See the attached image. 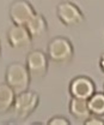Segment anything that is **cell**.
<instances>
[{"label":"cell","mask_w":104,"mask_h":125,"mask_svg":"<svg viewBox=\"0 0 104 125\" xmlns=\"http://www.w3.org/2000/svg\"><path fill=\"white\" fill-rule=\"evenodd\" d=\"M25 66L31 78H43L49 70V58L47 53L41 49H30L25 57Z\"/></svg>","instance_id":"5"},{"label":"cell","mask_w":104,"mask_h":125,"mask_svg":"<svg viewBox=\"0 0 104 125\" xmlns=\"http://www.w3.org/2000/svg\"><path fill=\"white\" fill-rule=\"evenodd\" d=\"M47 55L49 60L59 65H66L74 57V47L69 39L65 36H55L47 45Z\"/></svg>","instance_id":"1"},{"label":"cell","mask_w":104,"mask_h":125,"mask_svg":"<svg viewBox=\"0 0 104 125\" xmlns=\"http://www.w3.org/2000/svg\"><path fill=\"white\" fill-rule=\"evenodd\" d=\"M87 105L91 114L104 115V92H95L87 99Z\"/></svg>","instance_id":"12"},{"label":"cell","mask_w":104,"mask_h":125,"mask_svg":"<svg viewBox=\"0 0 104 125\" xmlns=\"http://www.w3.org/2000/svg\"><path fill=\"white\" fill-rule=\"evenodd\" d=\"M9 45L16 51H29L32 47L34 40L24 25L12 24L6 32Z\"/></svg>","instance_id":"7"},{"label":"cell","mask_w":104,"mask_h":125,"mask_svg":"<svg viewBox=\"0 0 104 125\" xmlns=\"http://www.w3.org/2000/svg\"><path fill=\"white\" fill-rule=\"evenodd\" d=\"M47 124H49V125H69L71 122H69L66 117H63V115H54V117H52V118L47 122Z\"/></svg>","instance_id":"13"},{"label":"cell","mask_w":104,"mask_h":125,"mask_svg":"<svg viewBox=\"0 0 104 125\" xmlns=\"http://www.w3.org/2000/svg\"><path fill=\"white\" fill-rule=\"evenodd\" d=\"M40 106V95L34 90H25L16 94L12 111L18 120H25Z\"/></svg>","instance_id":"3"},{"label":"cell","mask_w":104,"mask_h":125,"mask_svg":"<svg viewBox=\"0 0 104 125\" xmlns=\"http://www.w3.org/2000/svg\"><path fill=\"white\" fill-rule=\"evenodd\" d=\"M16 93L6 83H0V114H5L13 108Z\"/></svg>","instance_id":"11"},{"label":"cell","mask_w":104,"mask_h":125,"mask_svg":"<svg viewBox=\"0 0 104 125\" xmlns=\"http://www.w3.org/2000/svg\"><path fill=\"white\" fill-rule=\"evenodd\" d=\"M36 10L29 0H13L9 7V16L16 25H26L32 17L36 15Z\"/></svg>","instance_id":"6"},{"label":"cell","mask_w":104,"mask_h":125,"mask_svg":"<svg viewBox=\"0 0 104 125\" xmlns=\"http://www.w3.org/2000/svg\"><path fill=\"white\" fill-rule=\"evenodd\" d=\"M99 67H101V70L104 72V53L101 55V58H99Z\"/></svg>","instance_id":"15"},{"label":"cell","mask_w":104,"mask_h":125,"mask_svg":"<svg viewBox=\"0 0 104 125\" xmlns=\"http://www.w3.org/2000/svg\"><path fill=\"white\" fill-rule=\"evenodd\" d=\"M25 28L30 32V35H31L34 41L42 40L47 35L48 30H49L48 22H47L45 17L42 13H38V12L32 17V19L25 25Z\"/></svg>","instance_id":"9"},{"label":"cell","mask_w":104,"mask_h":125,"mask_svg":"<svg viewBox=\"0 0 104 125\" xmlns=\"http://www.w3.org/2000/svg\"><path fill=\"white\" fill-rule=\"evenodd\" d=\"M68 90L72 97L87 100L96 92V84L87 76H77L69 82Z\"/></svg>","instance_id":"8"},{"label":"cell","mask_w":104,"mask_h":125,"mask_svg":"<svg viewBox=\"0 0 104 125\" xmlns=\"http://www.w3.org/2000/svg\"><path fill=\"white\" fill-rule=\"evenodd\" d=\"M5 83L10 85L16 94L28 90L31 83V76L25 64L19 62H10L5 70Z\"/></svg>","instance_id":"2"},{"label":"cell","mask_w":104,"mask_h":125,"mask_svg":"<svg viewBox=\"0 0 104 125\" xmlns=\"http://www.w3.org/2000/svg\"><path fill=\"white\" fill-rule=\"evenodd\" d=\"M68 109H69V113L72 114L73 118H75L77 120L83 122V123L91 115L89 105H87V100H85V99L72 97L69 104H68Z\"/></svg>","instance_id":"10"},{"label":"cell","mask_w":104,"mask_h":125,"mask_svg":"<svg viewBox=\"0 0 104 125\" xmlns=\"http://www.w3.org/2000/svg\"><path fill=\"white\" fill-rule=\"evenodd\" d=\"M0 55H1V42H0Z\"/></svg>","instance_id":"16"},{"label":"cell","mask_w":104,"mask_h":125,"mask_svg":"<svg viewBox=\"0 0 104 125\" xmlns=\"http://www.w3.org/2000/svg\"><path fill=\"white\" fill-rule=\"evenodd\" d=\"M56 16L60 22L68 28L80 27L85 21V16L79 9V6L68 0H63L58 4Z\"/></svg>","instance_id":"4"},{"label":"cell","mask_w":104,"mask_h":125,"mask_svg":"<svg viewBox=\"0 0 104 125\" xmlns=\"http://www.w3.org/2000/svg\"><path fill=\"white\" fill-rule=\"evenodd\" d=\"M84 125H104V120L99 117V115H95L91 114L89 118L83 123Z\"/></svg>","instance_id":"14"}]
</instances>
